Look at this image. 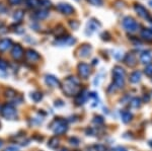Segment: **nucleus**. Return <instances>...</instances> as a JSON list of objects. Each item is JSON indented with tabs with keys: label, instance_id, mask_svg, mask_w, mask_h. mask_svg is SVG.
<instances>
[{
	"label": "nucleus",
	"instance_id": "7c9ffc66",
	"mask_svg": "<svg viewBox=\"0 0 152 151\" xmlns=\"http://www.w3.org/2000/svg\"><path fill=\"white\" fill-rule=\"evenodd\" d=\"M94 148H95L96 151H107V148H105V146H103V144H98V145H94Z\"/></svg>",
	"mask_w": 152,
	"mask_h": 151
},
{
	"label": "nucleus",
	"instance_id": "2eb2a0df",
	"mask_svg": "<svg viewBox=\"0 0 152 151\" xmlns=\"http://www.w3.org/2000/svg\"><path fill=\"white\" fill-rule=\"evenodd\" d=\"M48 15H49V11L47 9H40L35 12L34 16L38 19H45L46 17H48Z\"/></svg>",
	"mask_w": 152,
	"mask_h": 151
},
{
	"label": "nucleus",
	"instance_id": "a211bd4d",
	"mask_svg": "<svg viewBox=\"0 0 152 151\" xmlns=\"http://www.w3.org/2000/svg\"><path fill=\"white\" fill-rule=\"evenodd\" d=\"M140 61L142 62V63L144 64H150L151 61H152V56L151 54H149V53H143L142 55L140 56Z\"/></svg>",
	"mask_w": 152,
	"mask_h": 151
},
{
	"label": "nucleus",
	"instance_id": "2f4dec72",
	"mask_svg": "<svg viewBox=\"0 0 152 151\" xmlns=\"http://www.w3.org/2000/svg\"><path fill=\"white\" fill-rule=\"evenodd\" d=\"M93 123L98 124V125H100V124H103V117H100V116L95 117V118H94V120H93Z\"/></svg>",
	"mask_w": 152,
	"mask_h": 151
},
{
	"label": "nucleus",
	"instance_id": "6ab92c4d",
	"mask_svg": "<svg viewBox=\"0 0 152 151\" xmlns=\"http://www.w3.org/2000/svg\"><path fill=\"white\" fill-rule=\"evenodd\" d=\"M136 10H137V12L139 13L140 16L144 17V18H149L148 12H147V10L145 9V8L143 7V6H141V5L136 6Z\"/></svg>",
	"mask_w": 152,
	"mask_h": 151
},
{
	"label": "nucleus",
	"instance_id": "f257e3e1",
	"mask_svg": "<svg viewBox=\"0 0 152 151\" xmlns=\"http://www.w3.org/2000/svg\"><path fill=\"white\" fill-rule=\"evenodd\" d=\"M79 85H80V82H79L78 79L74 76H70L64 80L63 91L69 96L75 95L80 90V86Z\"/></svg>",
	"mask_w": 152,
	"mask_h": 151
},
{
	"label": "nucleus",
	"instance_id": "9d476101",
	"mask_svg": "<svg viewBox=\"0 0 152 151\" xmlns=\"http://www.w3.org/2000/svg\"><path fill=\"white\" fill-rule=\"evenodd\" d=\"M25 58L26 60H28V61L30 62H36L38 61V60H40V55L39 53H37L36 51H34L33 49H28L25 52Z\"/></svg>",
	"mask_w": 152,
	"mask_h": 151
},
{
	"label": "nucleus",
	"instance_id": "f704fd0d",
	"mask_svg": "<svg viewBox=\"0 0 152 151\" xmlns=\"http://www.w3.org/2000/svg\"><path fill=\"white\" fill-rule=\"evenodd\" d=\"M5 151H18V148L15 146H9L8 148H6Z\"/></svg>",
	"mask_w": 152,
	"mask_h": 151
},
{
	"label": "nucleus",
	"instance_id": "aec40b11",
	"mask_svg": "<svg viewBox=\"0 0 152 151\" xmlns=\"http://www.w3.org/2000/svg\"><path fill=\"white\" fill-rule=\"evenodd\" d=\"M125 62L128 64L129 66H134L136 64V58L135 56H134V54H128L126 56V58H125Z\"/></svg>",
	"mask_w": 152,
	"mask_h": 151
},
{
	"label": "nucleus",
	"instance_id": "1a4fd4ad",
	"mask_svg": "<svg viewBox=\"0 0 152 151\" xmlns=\"http://www.w3.org/2000/svg\"><path fill=\"white\" fill-rule=\"evenodd\" d=\"M57 9L64 14H72L74 12V8L68 3H60L57 6Z\"/></svg>",
	"mask_w": 152,
	"mask_h": 151
},
{
	"label": "nucleus",
	"instance_id": "412c9836",
	"mask_svg": "<svg viewBox=\"0 0 152 151\" xmlns=\"http://www.w3.org/2000/svg\"><path fill=\"white\" fill-rule=\"evenodd\" d=\"M58 145H59V139L57 138V137H52V138L50 139L49 143H48V146H49L50 148H52V149L57 148Z\"/></svg>",
	"mask_w": 152,
	"mask_h": 151
},
{
	"label": "nucleus",
	"instance_id": "c9c22d12",
	"mask_svg": "<svg viewBox=\"0 0 152 151\" xmlns=\"http://www.w3.org/2000/svg\"><path fill=\"white\" fill-rule=\"evenodd\" d=\"M115 151H128L126 148L122 147V146H118V147L115 148Z\"/></svg>",
	"mask_w": 152,
	"mask_h": 151
},
{
	"label": "nucleus",
	"instance_id": "39448f33",
	"mask_svg": "<svg viewBox=\"0 0 152 151\" xmlns=\"http://www.w3.org/2000/svg\"><path fill=\"white\" fill-rule=\"evenodd\" d=\"M123 26L126 28L127 30H130V32H135L137 30V28H139V26L137 24L135 21L131 17H127V18L124 19V23H123Z\"/></svg>",
	"mask_w": 152,
	"mask_h": 151
},
{
	"label": "nucleus",
	"instance_id": "4c0bfd02",
	"mask_svg": "<svg viewBox=\"0 0 152 151\" xmlns=\"http://www.w3.org/2000/svg\"><path fill=\"white\" fill-rule=\"evenodd\" d=\"M85 151H96V150L95 148H94V146H91V147H87Z\"/></svg>",
	"mask_w": 152,
	"mask_h": 151
},
{
	"label": "nucleus",
	"instance_id": "20e7f679",
	"mask_svg": "<svg viewBox=\"0 0 152 151\" xmlns=\"http://www.w3.org/2000/svg\"><path fill=\"white\" fill-rule=\"evenodd\" d=\"M1 115L2 117H4L5 119L12 120L16 117L17 113L14 106L11 105H8V104H5V105L1 108Z\"/></svg>",
	"mask_w": 152,
	"mask_h": 151
},
{
	"label": "nucleus",
	"instance_id": "a878e982",
	"mask_svg": "<svg viewBox=\"0 0 152 151\" xmlns=\"http://www.w3.org/2000/svg\"><path fill=\"white\" fill-rule=\"evenodd\" d=\"M26 4L28 7H36L39 5V0H26Z\"/></svg>",
	"mask_w": 152,
	"mask_h": 151
},
{
	"label": "nucleus",
	"instance_id": "f3484780",
	"mask_svg": "<svg viewBox=\"0 0 152 151\" xmlns=\"http://www.w3.org/2000/svg\"><path fill=\"white\" fill-rule=\"evenodd\" d=\"M141 79V72L140 71H134L131 75H130V81L132 83H138Z\"/></svg>",
	"mask_w": 152,
	"mask_h": 151
},
{
	"label": "nucleus",
	"instance_id": "393cba45",
	"mask_svg": "<svg viewBox=\"0 0 152 151\" xmlns=\"http://www.w3.org/2000/svg\"><path fill=\"white\" fill-rule=\"evenodd\" d=\"M39 4L40 6L44 7V9H45V8H48L51 6V1L50 0H39Z\"/></svg>",
	"mask_w": 152,
	"mask_h": 151
},
{
	"label": "nucleus",
	"instance_id": "423d86ee",
	"mask_svg": "<svg viewBox=\"0 0 152 151\" xmlns=\"http://www.w3.org/2000/svg\"><path fill=\"white\" fill-rule=\"evenodd\" d=\"M11 56L15 60H21L23 57V49L21 45H14L11 51Z\"/></svg>",
	"mask_w": 152,
	"mask_h": 151
},
{
	"label": "nucleus",
	"instance_id": "dca6fc26",
	"mask_svg": "<svg viewBox=\"0 0 152 151\" xmlns=\"http://www.w3.org/2000/svg\"><path fill=\"white\" fill-rule=\"evenodd\" d=\"M132 118H133L132 114L130 112H128V111H122L121 112V119H122L123 123L128 124L132 120Z\"/></svg>",
	"mask_w": 152,
	"mask_h": 151
},
{
	"label": "nucleus",
	"instance_id": "c756f323",
	"mask_svg": "<svg viewBox=\"0 0 152 151\" xmlns=\"http://www.w3.org/2000/svg\"><path fill=\"white\" fill-rule=\"evenodd\" d=\"M7 66H8L7 62L4 61L3 59L0 58V69H1V70H5L6 68H7Z\"/></svg>",
	"mask_w": 152,
	"mask_h": 151
},
{
	"label": "nucleus",
	"instance_id": "7ed1b4c3",
	"mask_svg": "<svg viewBox=\"0 0 152 151\" xmlns=\"http://www.w3.org/2000/svg\"><path fill=\"white\" fill-rule=\"evenodd\" d=\"M50 128L52 129L53 132H54L55 134H57V135L64 134V133L67 132V130H68L67 122L62 119H56L51 123Z\"/></svg>",
	"mask_w": 152,
	"mask_h": 151
},
{
	"label": "nucleus",
	"instance_id": "c85d7f7f",
	"mask_svg": "<svg viewBox=\"0 0 152 151\" xmlns=\"http://www.w3.org/2000/svg\"><path fill=\"white\" fill-rule=\"evenodd\" d=\"M6 96H8L9 99H12V97L16 96V92L13 89H11V88H9V89L6 90Z\"/></svg>",
	"mask_w": 152,
	"mask_h": 151
},
{
	"label": "nucleus",
	"instance_id": "473e14b6",
	"mask_svg": "<svg viewBox=\"0 0 152 151\" xmlns=\"http://www.w3.org/2000/svg\"><path fill=\"white\" fill-rule=\"evenodd\" d=\"M87 1H88L89 3L93 4V5H96V6H100V5H101V3H103V0H87Z\"/></svg>",
	"mask_w": 152,
	"mask_h": 151
},
{
	"label": "nucleus",
	"instance_id": "9b49d317",
	"mask_svg": "<svg viewBox=\"0 0 152 151\" xmlns=\"http://www.w3.org/2000/svg\"><path fill=\"white\" fill-rule=\"evenodd\" d=\"M45 80H46V83L49 86H51V87H58V86H60V82H59V80L56 77L53 76V75H46Z\"/></svg>",
	"mask_w": 152,
	"mask_h": 151
},
{
	"label": "nucleus",
	"instance_id": "b1692460",
	"mask_svg": "<svg viewBox=\"0 0 152 151\" xmlns=\"http://www.w3.org/2000/svg\"><path fill=\"white\" fill-rule=\"evenodd\" d=\"M30 97H32V99H33L34 101L38 103V101H40L42 99H43V95H42L41 92H34V93H32Z\"/></svg>",
	"mask_w": 152,
	"mask_h": 151
},
{
	"label": "nucleus",
	"instance_id": "72a5a7b5",
	"mask_svg": "<svg viewBox=\"0 0 152 151\" xmlns=\"http://www.w3.org/2000/svg\"><path fill=\"white\" fill-rule=\"evenodd\" d=\"M8 2H9V4H11V5H17V4L21 3V0H8Z\"/></svg>",
	"mask_w": 152,
	"mask_h": 151
},
{
	"label": "nucleus",
	"instance_id": "4468645a",
	"mask_svg": "<svg viewBox=\"0 0 152 151\" xmlns=\"http://www.w3.org/2000/svg\"><path fill=\"white\" fill-rule=\"evenodd\" d=\"M75 43V40L71 37H68L66 39H62V38H59L58 41H56V44L58 45H72V44Z\"/></svg>",
	"mask_w": 152,
	"mask_h": 151
},
{
	"label": "nucleus",
	"instance_id": "a19ab883",
	"mask_svg": "<svg viewBox=\"0 0 152 151\" xmlns=\"http://www.w3.org/2000/svg\"><path fill=\"white\" fill-rule=\"evenodd\" d=\"M149 146H150V147H152V140H151V141H149Z\"/></svg>",
	"mask_w": 152,
	"mask_h": 151
},
{
	"label": "nucleus",
	"instance_id": "58836bf2",
	"mask_svg": "<svg viewBox=\"0 0 152 151\" xmlns=\"http://www.w3.org/2000/svg\"><path fill=\"white\" fill-rule=\"evenodd\" d=\"M150 101V96L148 94L144 95V101Z\"/></svg>",
	"mask_w": 152,
	"mask_h": 151
},
{
	"label": "nucleus",
	"instance_id": "f03ea898",
	"mask_svg": "<svg viewBox=\"0 0 152 151\" xmlns=\"http://www.w3.org/2000/svg\"><path fill=\"white\" fill-rule=\"evenodd\" d=\"M113 76H114V86L117 88H123L125 85V76L126 73L125 70L120 66H116L113 70Z\"/></svg>",
	"mask_w": 152,
	"mask_h": 151
},
{
	"label": "nucleus",
	"instance_id": "0eeeda50",
	"mask_svg": "<svg viewBox=\"0 0 152 151\" xmlns=\"http://www.w3.org/2000/svg\"><path fill=\"white\" fill-rule=\"evenodd\" d=\"M78 72L82 78H87L90 74V67L86 63H80L78 65Z\"/></svg>",
	"mask_w": 152,
	"mask_h": 151
},
{
	"label": "nucleus",
	"instance_id": "bb28decb",
	"mask_svg": "<svg viewBox=\"0 0 152 151\" xmlns=\"http://www.w3.org/2000/svg\"><path fill=\"white\" fill-rule=\"evenodd\" d=\"M145 74L147 76H152V63L148 64V65L145 67Z\"/></svg>",
	"mask_w": 152,
	"mask_h": 151
},
{
	"label": "nucleus",
	"instance_id": "5701e85b",
	"mask_svg": "<svg viewBox=\"0 0 152 151\" xmlns=\"http://www.w3.org/2000/svg\"><path fill=\"white\" fill-rule=\"evenodd\" d=\"M23 15H25V11L21 10V9H18V10H16V11L14 12V14H13V18H14L15 21H21V19H23Z\"/></svg>",
	"mask_w": 152,
	"mask_h": 151
},
{
	"label": "nucleus",
	"instance_id": "79ce46f5",
	"mask_svg": "<svg viewBox=\"0 0 152 151\" xmlns=\"http://www.w3.org/2000/svg\"><path fill=\"white\" fill-rule=\"evenodd\" d=\"M1 146H2V140L0 139V147H1Z\"/></svg>",
	"mask_w": 152,
	"mask_h": 151
},
{
	"label": "nucleus",
	"instance_id": "6e6552de",
	"mask_svg": "<svg viewBox=\"0 0 152 151\" xmlns=\"http://www.w3.org/2000/svg\"><path fill=\"white\" fill-rule=\"evenodd\" d=\"M88 92H87L86 89H83L81 90V91L78 92V94L76 95L75 97V103L77 104L78 106L80 105H83V104L85 103V101H87V97H88Z\"/></svg>",
	"mask_w": 152,
	"mask_h": 151
},
{
	"label": "nucleus",
	"instance_id": "e433bc0d",
	"mask_svg": "<svg viewBox=\"0 0 152 151\" xmlns=\"http://www.w3.org/2000/svg\"><path fill=\"white\" fill-rule=\"evenodd\" d=\"M6 10V8H5V6L3 5V4H1L0 3V13H2V12H4Z\"/></svg>",
	"mask_w": 152,
	"mask_h": 151
},
{
	"label": "nucleus",
	"instance_id": "ea45409f",
	"mask_svg": "<svg viewBox=\"0 0 152 151\" xmlns=\"http://www.w3.org/2000/svg\"><path fill=\"white\" fill-rule=\"evenodd\" d=\"M59 151H69V150H68V149H66V148H62V149H61V150H59Z\"/></svg>",
	"mask_w": 152,
	"mask_h": 151
},
{
	"label": "nucleus",
	"instance_id": "4be33fe9",
	"mask_svg": "<svg viewBox=\"0 0 152 151\" xmlns=\"http://www.w3.org/2000/svg\"><path fill=\"white\" fill-rule=\"evenodd\" d=\"M130 106H131V108H140L141 99L139 97H134V99H132V101H130Z\"/></svg>",
	"mask_w": 152,
	"mask_h": 151
},
{
	"label": "nucleus",
	"instance_id": "cd10ccee",
	"mask_svg": "<svg viewBox=\"0 0 152 151\" xmlns=\"http://www.w3.org/2000/svg\"><path fill=\"white\" fill-rule=\"evenodd\" d=\"M69 142L71 145H74V146H78L79 143H80V141H79V139L77 138V137H71V138L69 139Z\"/></svg>",
	"mask_w": 152,
	"mask_h": 151
},
{
	"label": "nucleus",
	"instance_id": "ddd939ff",
	"mask_svg": "<svg viewBox=\"0 0 152 151\" xmlns=\"http://www.w3.org/2000/svg\"><path fill=\"white\" fill-rule=\"evenodd\" d=\"M91 53V47L88 45H84L79 49V56L82 57V58H86L88 57Z\"/></svg>",
	"mask_w": 152,
	"mask_h": 151
},
{
	"label": "nucleus",
	"instance_id": "f8f14e48",
	"mask_svg": "<svg viewBox=\"0 0 152 151\" xmlns=\"http://www.w3.org/2000/svg\"><path fill=\"white\" fill-rule=\"evenodd\" d=\"M12 46V41L10 39H3L0 41V51L5 52Z\"/></svg>",
	"mask_w": 152,
	"mask_h": 151
}]
</instances>
